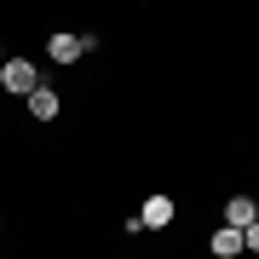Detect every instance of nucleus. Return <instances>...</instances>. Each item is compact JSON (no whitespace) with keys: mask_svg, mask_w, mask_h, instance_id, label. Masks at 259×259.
<instances>
[{"mask_svg":"<svg viewBox=\"0 0 259 259\" xmlns=\"http://www.w3.org/2000/svg\"><path fill=\"white\" fill-rule=\"evenodd\" d=\"M93 47H98L93 35H52V40H47L52 64H75V58H81V52H93Z\"/></svg>","mask_w":259,"mask_h":259,"instance_id":"3","label":"nucleus"},{"mask_svg":"<svg viewBox=\"0 0 259 259\" xmlns=\"http://www.w3.org/2000/svg\"><path fill=\"white\" fill-rule=\"evenodd\" d=\"M207 253H213V259H236V253H242V231L219 225V231H213V242H207Z\"/></svg>","mask_w":259,"mask_h":259,"instance_id":"5","label":"nucleus"},{"mask_svg":"<svg viewBox=\"0 0 259 259\" xmlns=\"http://www.w3.org/2000/svg\"><path fill=\"white\" fill-rule=\"evenodd\" d=\"M242 253H259V219L248 225V231H242Z\"/></svg>","mask_w":259,"mask_h":259,"instance_id":"7","label":"nucleus"},{"mask_svg":"<svg viewBox=\"0 0 259 259\" xmlns=\"http://www.w3.org/2000/svg\"><path fill=\"white\" fill-rule=\"evenodd\" d=\"M253 219H259V213H253V196H231V202H225V225H231V231H248Z\"/></svg>","mask_w":259,"mask_h":259,"instance_id":"4","label":"nucleus"},{"mask_svg":"<svg viewBox=\"0 0 259 259\" xmlns=\"http://www.w3.org/2000/svg\"><path fill=\"white\" fill-rule=\"evenodd\" d=\"M173 213H179L173 196H144V207L127 219V231H133V236H139V231H167V225H173Z\"/></svg>","mask_w":259,"mask_h":259,"instance_id":"1","label":"nucleus"},{"mask_svg":"<svg viewBox=\"0 0 259 259\" xmlns=\"http://www.w3.org/2000/svg\"><path fill=\"white\" fill-rule=\"evenodd\" d=\"M0 87L18 93V98H29V93L40 87V69L29 64V58H6V64H0Z\"/></svg>","mask_w":259,"mask_h":259,"instance_id":"2","label":"nucleus"},{"mask_svg":"<svg viewBox=\"0 0 259 259\" xmlns=\"http://www.w3.org/2000/svg\"><path fill=\"white\" fill-rule=\"evenodd\" d=\"M29 115H35V121H52L58 115V93H52V87H35V93H29Z\"/></svg>","mask_w":259,"mask_h":259,"instance_id":"6","label":"nucleus"}]
</instances>
